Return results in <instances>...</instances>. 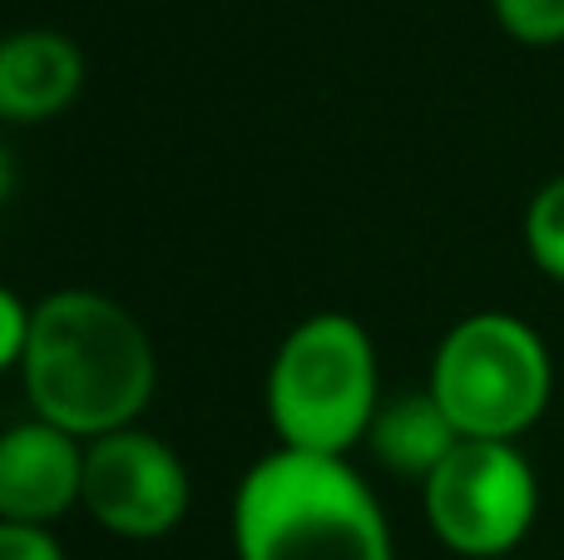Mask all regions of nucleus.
<instances>
[{"instance_id": "1", "label": "nucleus", "mask_w": 564, "mask_h": 560, "mask_svg": "<svg viewBox=\"0 0 564 560\" xmlns=\"http://www.w3.org/2000/svg\"><path fill=\"white\" fill-rule=\"evenodd\" d=\"M20 377L35 417L89 442L144 412L159 383V357L129 308L89 288H69L35 308Z\"/></svg>"}, {"instance_id": "2", "label": "nucleus", "mask_w": 564, "mask_h": 560, "mask_svg": "<svg viewBox=\"0 0 564 560\" xmlns=\"http://www.w3.org/2000/svg\"><path fill=\"white\" fill-rule=\"evenodd\" d=\"M234 546L238 560H391V526L347 456L282 446L238 486Z\"/></svg>"}, {"instance_id": "3", "label": "nucleus", "mask_w": 564, "mask_h": 560, "mask_svg": "<svg viewBox=\"0 0 564 560\" xmlns=\"http://www.w3.org/2000/svg\"><path fill=\"white\" fill-rule=\"evenodd\" d=\"M377 347L347 313H312L282 337L268 373V417L282 446L347 456L377 417Z\"/></svg>"}, {"instance_id": "4", "label": "nucleus", "mask_w": 564, "mask_h": 560, "mask_svg": "<svg viewBox=\"0 0 564 560\" xmlns=\"http://www.w3.org/2000/svg\"><path fill=\"white\" fill-rule=\"evenodd\" d=\"M555 367L550 347L516 313H470L441 337L431 363V392L460 427V437L516 442L545 417Z\"/></svg>"}, {"instance_id": "5", "label": "nucleus", "mask_w": 564, "mask_h": 560, "mask_svg": "<svg viewBox=\"0 0 564 560\" xmlns=\"http://www.w3.org/2000/svg\"><path fill=\"white\" fill-rule=\"evenodd\" d=\"M540 511L535 466L516 442L460 437L426 476V521L456 556H506L525 541Z\"/></svg>"}, {"instance_id": "6", "label": "nucleus", "mask_w": 564, "mask_h": 560, "mask_svg": "<svg viewBox=\"0 0 564 560\" xmlns=\"http://www.w3.org/2000/svg\"><path fill=\"white\" fill-rule=\"evenodd\" d=\"M79 506L124 541H154L184 521L188 466L154 432L119 427V432L89 437Z\"/></svg>"}, {"instance_id": "7", "label": "nucleus", "mask_w": 564, "mask_h": 560, "mask_svg": "<svg viewBox=\"0 0 564 560\" xmlns=\"http://www.w3.org/2000/svg\"><path fill=\"white\" fill-rule=\"evenodd\" d=\"M85 437L45 422L0 432V521L50 526L85 492Z\"/></svg>"}, {"instance_id": "8", "label": "nucleus", "mask_w": 564, "mask_h": 560, "mask_svg": "<svg viewBox=\"0 0 564 560\" xmlns=\"http://www.w3.org/2000/svg\"><path fill=\"white\" fill-rule=\"evenodd\" d=\"M85 85V55L59 30H15L0 40V119L35 125L69 105Z\"/></svg>"}, {"instance_id": "9", "label": "nucleus", "mask_w": 564, "mask_h": 560, "mask_svg": "<svg viewBox=\"0 0 564 560\" xmlns=\"http://www.w3.org/2000/svg\"><path fill=\"white\" fill-rule=\"evenodd\" d=\"M460 442V427L451 422V412L436 402V392H401L391 402L377 407L367 427V446L387 472L426 482Z\"/></svg>"}, {"instance_id": "10", "label": "nucleus", "mask_w": 564, "mask_h": 560, "mask_svg": "<svg viewBox=\"0 0 564 560\" xmlns=\"http://www.w3.org/2000/svg\"><path fill=\"white\" fill-rule=\"evenodd\" d=\"M525 248L530 263L545 278L564 283V174L550 179L525 208Z\"/></svg>"}, {"instance_id": "11", "label": "nucleus", "mask_w": 564, "mask_h": 560, "mask_svg": "<svg viewBox=\"0 0 564 560\" xmlns=\"http://www.w3.org/2000/svg\"><path fill=\"white\" fill-rule=\"evenodd\" d=\"M490 10L520 45H564V0H490Z\"/></svg>"}, {"instance_id": "12", "label": "nucleus", "mask_w": 564, "mask_h": 560, "mask_svg": "<svg viewBox=\"0 0 564 560\" xmlns=\"http://www.w3.org/2000/svg\"><path fill=\"white\" fill-rule=\"evenodd\" d=\"M0 560H65V551L45 526L0 521Z\"/></svg>"}, {"instance_id": "13", "label": "nucleus", "mask_w": 564, "mask_h": 560, "mask_svg": "<svg viewBox=\"0 0 564 560\" xmlns=\"http://www.w3.org/2000/svg\"><path fill=\"white\" fill-rule=\"evenodd\" d=\"M30 308L20 303L10 288H0V373L6 367H20V357H25V343H30Z\"/></svg>"}, {"instance_id": "14", "label": "nucleus", "mask_w": 564, "mask_h": 560, "mask_svg": "<svg viewBox=\"0 0 564 560\" xmlns=\"http://www.w3.org/2000/svg\"><path fill=\"white\" fill-rule=\"evenodd\" d=\"M10 194V154H6V144H0V198Z\"/></svg>"}]
</instances>
